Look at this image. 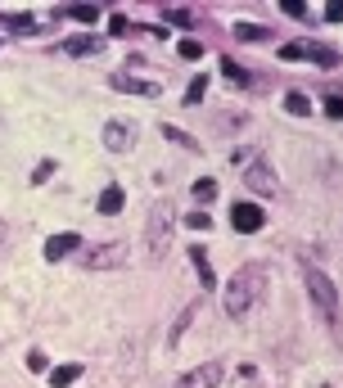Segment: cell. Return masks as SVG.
I'll use <instances>...</instances> for the list:
<instances>
[{
	"label": "cell",
	"instance_id": "obj_1",
	"mask_svg": "<svg viewBox=\"0 0 343 388\" xmlns=\"http://www.w3.org/2000/svg\"><path fill=\"white\" fill-rule=\"evenodd\" d=\"M262 289H266V266H262V262H244L240 271L226 280V294H222L226 316H230V321H244V316L257 307Z\"/></svg>",
	"mask_w": 343,
	"mask_h": 388
},
{
	"label": "cell",
	"instance_id": "obj_2",
	"mask_svg": "<svg viewBox=\"0 0 343 388\" xmlns=\"http://www.w3.org/2000/svg\"><path fill=\"white\" fill-rule=\"evenodd\" d=\"M172 230H176V208H172V199H158L150 208V222H145V249H150V262H163L172 253Z\"/></svg>",
	"mask_w": 343,
	"mask_h": 388
},
{
	"label": "cell",
	"instance_id": "obj_3",
	"mask_svg": "<svg viewBox=\"0 0 343 388\" xmlns=\"http://www.w3.org/2000/svg\"><path fill=\"white\" fill-rule=\"evenodd\" d=\"M303 285H308V298H312L316 316H321L325 325H339V289H334V280H330L321 266L303 262Z\"/></svg>",
	"mask_w": 343,
	"mask_h": 388
},
{
	"label": "cell",
	"instance_id": "obj_4",
	"mask_svg": "<svg viewBox=\"0 0 343 388\" xmlns=\"http://www.w3.org/2000/svg\"><path fill=\"white\" fill-rule=\"evenodd\" d=\"M244 186H249L253 194H262V199H276V194H280V176H276V167L266 159H249V163H244Z\"/></svg>",
	"mask_w": 343,
	"mask_h": 388
},
{
	"label": "cell",
	"instance_id": "obj_5",
	"mask_svg": "<svg viewBox=\"0 0 343 388\" xmlns=\"http://www.w3.org/2000/svg\"><path fill=\"white\" fill-rule=\"evenodd\" d=\"M122 262H127V244H122V239H108V244H95V249L81 253L86 271H113V266H122Z\"/></svg>",
	"mask_w": 343,
	"mask_h": 388
},
{
	"label": "cell",
	"instance_id": "obj_6",
	"mask_svg": "<svg viewBox=\"0 0 343 388\" xmlns=\"http://www.w3.org/2000/svg\"><path fill=\"white\" fill-rule=\"evenodd\" d=\"M100 140H104L108 154H131V149H136V127H131L127 118H108L104 131H100Z\"/></svg>",
	"mask_w": 343,
	"mask_h": 388
},
{
	"label": "cell",
	"instance_id": "obj_7",
	"mask_svg": "<svg viewBox=\"0 0 343 388\" xmlns=\"http://www.w3.org/2000/svg\"><path fill=\"white\" fill-rule=\"evenodd\" d=\"M222 380H226V366H222V361H203V366L186 370V375H181V380L172 384V388H217Z\"/></svg>",
	"mask_w": 343,
	"mask_h": 388
},
{
	"label": "cell",
	"instance_id": "obj_8",
	"mask_svg": "<svg viewBox=\"0 0 343 388\" xmlns=\"http://www.w3.org/2000/svg\"><path fill=\"white\" fill-rule=\"evenodd\" d=\"M230 226H235L240 235H257V230L266 226V217H262V208H257V203L240 199V203H230Z\"/></svg>",
	"mask_w": 343,
	"mask_h": 388
},
{
	"label": "cell",
	"instance_id": "obj_9",
	"mask_svg": "<svg viewBox=\"0 0 343 388\" xmlns=\"http://www.w3.org/2000/svg\"><path fill=\"white\" fill-rule=\"evenodd\" d=\"M77 249H81V235H77V230L50 235V239H45V262H64V258H72Z\"/></svg>",
	"mask_w": 343,
	"mask_h": 388
},
{
	"label": "cell",
	"instance_id": "obj_10",
	"mask_svg": "<svg viewBox=\"0 0 343 388\" xmlns=\"http://www.w3.org/2000/svg\"><path fill=\"white\" fill-rule=\"evenodd\" d=\"M113 91H127V95H150V100H158V95H163V86H158V81H140V77H113Z\"/></svg>",
	"mask_w": 343,
	"mask_h": 388
},
{
	"label": "cell",
	"instance_id": "obj_11",
	"mask_svg": "<svg viewBox=\"0 0 343 388\" xmlns=\"http://www.w3.org/2000/svg\"><path fill=\"white\" fill-rule=\"evenodd\" d=\"M122 203H127V190H122V186H104L100 199H95V208H100L104 217H113V212H122Z\"/></svg>",
	"mask_w": 343,
	"mask_h": 388
},
{
	"label": "cell",
	"instance_id": "obj_12",
	"mask_svg": "<svg viewBox=\"0 0 343 388\" xmlns=\"http://www.w3.org/2000/svg\"><path fill=\"white\" fill-rule=\"evenodd\" d=\"M104 50V41L100 36H72V41H64V55H72V59H91V55H100Z\"/></svg>",
	"mask_w": 343,
	"mask_h": 388
},
{
	"label": "cell",
	"instance_id": "obj_13",
	"mask_svg": "<svg viewBox=\"0 0 343 388\" xmlns=\"http://www.w3.org/2000/svg\"><path fill=\"white\" fill-rule=\"evenodd\" d=\"M194 312H199V302H190V307H181V316L172 321V330H167V348H176V343H181V334H186V325L194 321Z\"/></svg>",
	"mask_w": 343,
	"mask_h": 388
},
{
	"label": "cell",
	"instance_id": "obj_14",
	"mask_svg": "<svg viewBox=\"0 0 343 388\" xmlns=\"http://www.w3.org/2000/svg\"><path fill=\"white\" fill-rule=\"evenodd\" d=\"M190 262H194V271H199V285L203 289H217V275H213V266H208V253L203 249H190Z\"/></svg>",
	"mask_w": 343,
	"mask_h": 388
},
{
	"label": "cell",
	"instance_id": "obj_15",
	"mask_svg": "<svg viewBox=\"0 0 343 388\" xmlns=\"http://www.w3.org/2000/svg\"><path fill=\"white\" fill-rule=\"evenodd\" d=\"M81 380V366L77 361H68V366H55L50 370V388H68V384H77Z\"/></svg>",
	"mask_w": 343,
	"mask_h": 388
},
{
	"label": "cell",
	"instance_id": "obj_16",
	"mask_svg": "<svg viewBox=\"0 0 343 388\" xmlns=\"http://www.w3.org/2000/svg\"><path fill=\"white\" fill-rule=\"evenodd\" d=\"M285 108H289L293 118H308V113H312V100H308L303 91H289V95H285Z\"/></svg>",
	"mask_w": 343,
	"mask_h": 388
},
{
	"label": "cell",
	"instance_id": "obj_17",
	"mask_svg": "<svg viewBox=\"0 0 343 388\" xmlns=\"http://www.w3.org/2000/svg\"><path fill=\"white\" fill-rule=\"evenodd\" d=\"M64 14H68L72 23H95V18H100V5H68Z\"/></svg>",
	"mask_w": 343,
	"mask_h": 388
},
{
	"label": "cell",
	"instance_id": "obj_18",
	"mask_svg": "<svg viewBox=\"0 0 343 388\" xmlns=\"http://www.w3.org/2000/svg\"><path fill=\"white\" fill-rule=\"evenodd\" d=\"M194 199H199V203H213V199H217V181H213V176H199V181H194Z\"/></svg>",
	"mask_w": 343,
	"mask_h": 388
},
{
	"label": "cell",
	"instance_id": "obj_19",
	"mask_svg": "<svg viewBox=\"0 0 343 388\" xmlns=\"http://www.w3.org/2000/svg\"><path fill=\"white\" fill-rule=\"evenodd\" d=\"M222 72H226L230 81H235V86H249V72H244V68L235 64V59H222Z\"/></svg>",
	"mask_w": 343,
	"mask_h": 388
},
{
	"label": "cell",
	"instance_id": "obj_20",
	"mask_svg": "<svg viewBox=\"0 0 343 388\" xmlns=\"http://www.w3.org/2000/svg\"><path fill=\"white\" fill-rule=\"evenodd\" d=\"M163 136L172 140V144H181V149H190V154H199V144H194L186 131H176V127H163Z\"/></svg>",
	"mask_w": 343,
	"mask_h": 388
},
{
	"label": "cell",
	"instance_id": "obj_21",
	"mask_svg": "<svg viewBox=\"0 0 343 388\" xmlns=\"http://www.w3.org/2000/svg\"><path fill=\"white\" fill-rule=\"evenodd\" d=\"M235 36H240V41H262V28H257V23H235Z\"/></svg>",
	"mask_w": 343,
	"mask_h": 388
},
{
	"label": "cell",
	"instance_id": "obj_22",
	"mask_svg": "<svg viewBox=\"0 0 343 388\" xmlns=\"http://www.w3.org/2000/svg\"><path fill=\"white\" fill-rule=\"evenodd\" d=\"M203 91H208V77H194L190 86H186V104H199V100H203Z\"/></svg>",
	"mask_w": 343,
	"mask_h": 388
},
{
	"label": "cell",
	"instance_id": "obj_23",
	"mask_svg": "<svg viewBox=\"0 0 343 388\" xmlns=\"http://www.w3.org/2000/svg\"><path fill=\"white\" fill-rule=\"evenodd\" d=\"M50 176H55V163H50V159L32 167V186H45V181H50Z\"/></svg>",
	"mask_w": 343,
	"mask_h": 388
},
{
	"label": "cell",
	"instance_id": "obj_24",
	"mask_svg": "<svg viewBox=\"0 0 343 388\" xmlns=\"http://www.w3.org/2000/svg\"><path fill=\"white\" fill-rule=\"evenodd\" d=\"M176 55H181V59H203V45H199V41H190V36H186V41L176 45Z\"/></svg>",
	"mask_w": 343,
	"mask_h": 388
},
{
	"label": "cell",
	"instance_id": "obj_25",
	"mask_svg": "<svg viewBox=\"0 0 343 388\" xmlns=\"http://www.w3.org/2000/svg\"><path fill=\"white\" fill-rule=\"evenodd\" d=\"M280 59H308V41H293V45H280Z\"/></svg>",
	"mask_w": 343,
	"mask_h": 388
},
{
	"label": "cell",
	"instance_id": "obj_26",
	"mask_svg": "<svg viewBox=\"0 0 343 388\" xmlns=\"http://www.w3.org/2000/svg\"><path fill=\"white\" fill-rule=\"evenodd\" d=\"M5 28H9V32H32L36 23H32L28 14H18V18H5Z\"/></svg>",
	"mask_w": 343,
	"mask_h": 388
},
{
	"label": "cell",
	"instance_id": "obj_27",
	"mask_svg": "<svg viewBox=\"0 0 343 388\" xmlns=\"http://www.w3.org/2000/svg\"><path fill=\"white\" fill-rule=\"evenodd\" d=\"M325 113L339 122V118H343V95H325Z\"/></svg>",
	"mask_w": 343,
	"mask_h": 388
},
{
	"label": "cell",
	"instance_id": "obj_28",
	"mask_svg": "<svg viewBox=\"0 0 343 388\" xmlns=\"http://www.w3.org/2000/svg\"><path fill=\"white\" fill-rule=\"evenodd\" d=\"M28 370L45 375V353H41V348H32V353H28Z\"/></svg>",
	"mask_w": 343,
	"mask_h": 388
},
{
	"label": "cell",
	"instance_id": "obj_29",
	"mask_svg": "<svg viewBox=\"0 0 343 388\" xmlns=\"http://www.w3.org/2000/svg\"><path fill=\"white\" fill-rule=\"evenodd\" d=\"M167 18H172V23H181V28H190V23H194L190 9H167Z\"/></svg>",
	"mask_w": 343,
	"mask_h": 388
},
{
	"label": "cell",
	"instance_id": "obj_30",
	"mask_svg": "<svg viewBox=\"0 0 343 388\" xmlns=\"http://www.w3.org/2000/svg\"><path fill=\"white\" fill-rule=\"evenodd\" d=\"M325 18H330V23H343V0H330V5H325Z\"/></svg>",
	"mask_w": 343,
	"mask_h": 388
},
{
	"label": "cell",
	"instance_id": "obj_31",
	"mask_svg": "<svg viewBox=\"0 0 343 388\" xmlns=\"http://www.w3.org/2000/svg\"><path fill=\"white\" fill-rule=\"evenodd\" d=\"M208 226H213V217H208V212H190V230H208Z\"/></svg>",
	"mask_w": 343,
	"mask_h": 388
},
{
	"label": "cell",
	"instance_id": "obj_32",
	"mask_svg": "<svg viewBox=\"0 0 343 388\" xmlns=\"http://www.w3.org/2000/svg\"><path fill=\"white\" fill-rule=\"evenodd\" d=\"M280 9H285V14H293V18H298V14H303V9H308V5H303V0H280Z\"/></svg>",
	"mask_w": 343,
	"mask_h": 388
},
{
	"label": "cell",
	"instance_id": "obj_33",
	"mask_svg": "<svg viewBox=\"0 0 343 388\" xmlns=\"http://www.w3.org/2000/svg\"><path fill=\"white\" fill-rule=\"evenodd\" d=\"M5 235H9V226H5V222H0V244H5Z\"/></svg>",
	"mask_w": 343,
	"mask_h": 388
}]
</instances>
